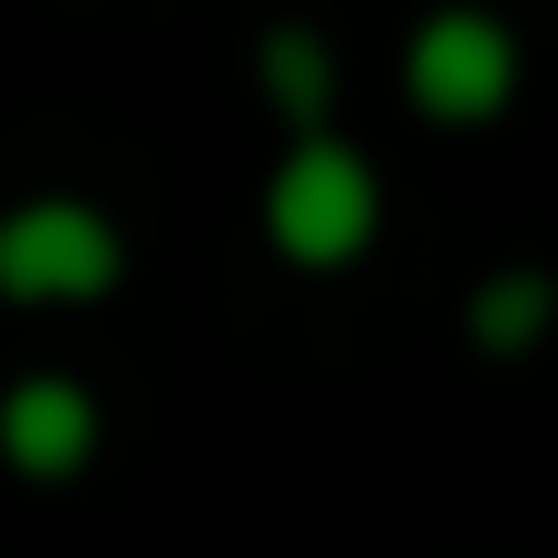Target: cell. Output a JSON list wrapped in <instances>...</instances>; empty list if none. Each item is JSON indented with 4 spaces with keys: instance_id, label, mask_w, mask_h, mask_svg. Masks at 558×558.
Wrapping results in <instances>:
<instances>
[{
    "instance_id": "2",
    "label": "cell",
    "mask_w": 558,
    "mask_h": 558,
    "mask_svg": "<svg viewBox=\"0 0 558 558\" xmlns=\"http://www.w3.org/2000/svg\"><path fill=\"white\" fill-rule=\"evenodd\" d=\"M118 275H128V245L88 196H29L0 216V294L10 304H98Z\"/></svg>"
},
{
    "instance_id": "5",
    "label": "cell",
    "mask_w": 558,
    "mask_h": 558,
    "mask_svg": "<svg viewBox=\"0 0 558 558\" xmlns=\"http://www.w3.org/2000/svg\"><path fill=\"white\" fill-rule=\"evenodd\" d=\"M558 324V284L539 265H510V275H481V294H471V343L481 353H500V363H520V353H539Z\"/></svg>"
},
{
    "instance_id": "3",
    "label": "cell",
    "mask_w": 558,
    "mask_h": 558,
    "mask_svg": "<svg viewBox=\"0 0 558 558\" xmlns=\"http://www.w3.org/2000/svg\"><path fill=\"white\" fill-rule=\"evenodd\" d=\"M402 88H412V108L441 118V128L500 118V108L520 98V39H510V20H490V10H471V0L432 10V20L402 39Z\"/></svg>"
},
{
    "instance_id": "6",
    "label": "cell",
    "mask_w": 558,
    "mask_h": 558,
    "mask_svg": "<svg viewBox=\"0 0 558 558\" xmlns=\"http://www.w3.org/2000/svg\"><path fill=\"white\" fill-rule=\"evenodd\" d=\"M255 78H265V98H275V108H284L304 137L324 128V108H333V49H324L314 29H294V20H284V29H265Z\"/></svg>"
},
{
    "instance_id": "4",
    "label": "cell",
    "mask_w": 558,
    "mask_h": 558,
    "mask_svg": "<svg viewBox=\"0 0 558 558\" xmlns=\"http://www.w3.org/2000/svg\"><path fill=\"white\" fill-rule=\"evenodd\" d=\"M88 451H98V402L69 373H29L0 392V461L20 481H69L88 471Z\"/></svg>"
},
{
    "instance_id": "1",
    "label": "cell",
    "mask_w": 558,
    "mask_h": 558,
    "mask_svg": "<svg viewBox=\"0 0 558 558\" xmlns=\"http://www.w3.org/2000/svg\"><path fill=\"white\" fill-rule=\"evenodd\" d=\"M265 235L304 275H333V265L373 255V235H383V177H373V157L343 147V137H324V128L294 137V157L265 177Z\"/></svg>"
}]
</instances>
